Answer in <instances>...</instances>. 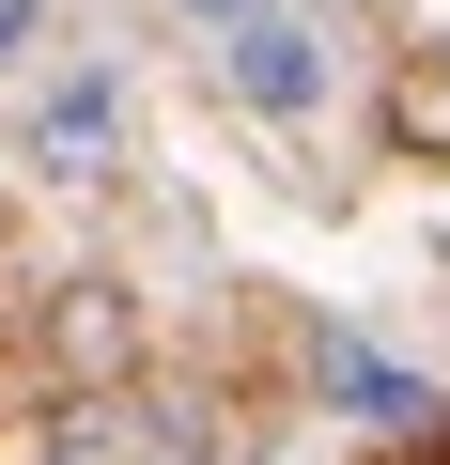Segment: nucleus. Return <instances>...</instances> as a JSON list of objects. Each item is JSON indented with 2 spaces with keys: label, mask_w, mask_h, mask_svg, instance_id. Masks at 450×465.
I'll return each instance as SVG.
<instances>
[{
  "label": "nucleus",
  "mask_w": 450,
  "mask_h": 465,
  "mask_svg": "<svg viewBox=\"0 0 450 465\" xmlns=\"http://www.w3.org/2000/svg\"><path fill=\"white\" fill-rule=\"evenodd\" d=\"M217 94H234L249 124H311V109L342 94L326 16H311V0H265V16H234V32H217Z\"/></svg>",
  "instance_id": "1"
},
{
  "label": "nucleus",
  "mask_w": 450,
  "mask_h": 465,
  "mask_svg": "<svg viewBox=\"0 0 450 465\" xmlns=\"http://www.w3.org/2000/svg\"><path fill=\"white\" fill-rule=\"evenodd\" d=\"M16 155H32L47 186H94V171L125 155V78H109V63L47 78V94H32V124H16Z\"/></svg>",
  "instance_id": "2"
},
{
  "label": "nucleus",
  "mask_w": 450,
  "mask_h": 465,
  "mask_svg": "<svg viewBox=\"0 0 450 465\" xmlns=\"http://www.w3.org/2000/svg\"><path fill=\"white\" fill-rule=\"evenodd\" d=\"M311 372H326V403H342L357 434H404V450H419V434L450 419V388H435V372H404V357H388V341H357V326H326V341H311Z\"/></svg>",
  "instance_id": "3"
},
{
  "label": "nucleus",
  "mask_w": 450,
  "mask_h": 465,
  "mask_svg": "<svg viewBox=\"0 0 450 465\" xmlns=\"http://www.w3.org/2000/svg\"><path fill=\"white\" fill-rule=\"evenodd\" d=\"M388 155L404 171H450V32H419L388 63Z\"/></svg>",
  "instance_id": "4"
},
{
  "label": "nucleus",
  "mask_w": 450,
  "mask_h": 465,
  "mask_svg": "<svg viewBox=\"0 0 450 465\" xmlns=\"http://www.w3.org/2000/svg\"><path fill=\"white\" fill-rule=\"evenodd\" d=\"M32 32H47V0H0V63H32Z\"/></svg>",
  "instance_id": "5"
},
{
  "label": "nucleus",
  "mask_w": 450,
  "mask_h": 465,
  "mask_svg": "<svg viewBox=\"0 0 450 465\" xmlns=\"http://www.w3.org/2000/svg\"><path fill=\"white\" fill-rule=\"evenodd\" d=\"M186 16H202V32H234V16H265V0H186Z\"/></svg>",
  "instance_id": "6"
}]
</instances>
